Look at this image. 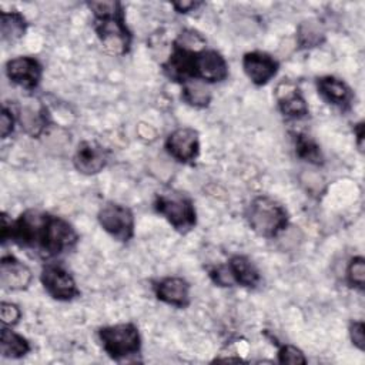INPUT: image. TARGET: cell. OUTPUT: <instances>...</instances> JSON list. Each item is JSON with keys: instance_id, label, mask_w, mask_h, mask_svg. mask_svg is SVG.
Returning <instances> with one entry per match:
<instances>
[{"instance_id": "obj_11", "label": "cell", "mask_w": 365, "mask_h": 365, "mask_svg": "<svg viewBox=\"0 0 365 365\" xmlns=\"http://www.w3.org/2000/svg\"><path fill=\"white\" fill-rule=\"evenodd\" d=\"M242 68L252 84L265 86L277 76L279 64L271 54L254 50L242 56Z\"/></svg>"}, {"instance_id": "obj_18", "label": "cell", "mask_w": 365, "mask_h": 365, "mask_svg": "<svg viewBox=\"0 0 365 365\" xmlns=\"http://www.w3.org/2000/svg\"><path fill=\"white\" fill-rule=\"evenodd\" d=\"M17 121L30 137H38L48 124V114L44 106H23L17 113Z\"/></svg>"}, {"instance_id": "obj_1", "label": "cell", "mask_w": 365, "mask_h": 365, "mask_svg": "<svg viewBox=\"0 0 365 365\" xmlns=\"http://www.w3.org/2000/svg\"><path fill=\"white\" fill-rule=\"evenodd\" d=\"M7 241L43 258H54L73 250L78 241V234L63 217L30 208L16 220L3 212L1 242L6 244Z\"/></svg>"}, {"instance_id": "obj_29", "label": "cell", "mask_w": 365, "mask_h": 365, "mask_svg": "<svg viewBox=\"0 0 365 365\" xmlns=\"http://www.w3.org/2000/svg\"><path fill=\"white\" fill-rule=\"evenodd\" d=\"M349 338L352 344L359 349H365V327L362 321H354L349 325Z\"/></svg>"}, {"instance_id": "obj_30", "label": "cell", "mask_w": 365, "mask_h": 365, "mask_svg": "<svg viewBox=\"0 0 365 365\" xmlns=\"http://www.w3.org/2000/svg\"><path fill=\"white\" fill-rule=\"evenodd\" d=\"M201 3L198 1H178V3H173V7L178 11V13H188L192 9L198 7Z\"/></svg>"}, {"instance_id": "obj_8", "label": "cell", "mask_w": 365, "mask_h": 365, "mask_svg": "<svg viewBox=\"0 0 365 365\" xmlns=\"http://www.w3.org/2000/svg\"><path fill=\"white\" fill-rule=\"evenodd\" d=\"M167 153L177 161L191 164L200 155V134L191 127H180L171 131L165 140Z\"/></svg>"}, {"instance_id": "obj_13", "label": "cell", "mask_w": 365, "mask_h": 365, "mask_svg": "<svg viewBox=\"0 0 365 365\" xmlns=\"http://www.w3.org/2000/svg\"><path fill=\"white\" fill-rule=\"evenodd\" d=\"M317 90L319 97L336 107L341 111H348L352 107V103L355 100L354 91L351 87L341 78L335 76H322L317 78Z\"/></svg>"}, {"instance_id": "obj_21", "label": "cell", "mask_w": 365, "mask_h": 365, "mask_svg": "<svg viewBox=\"0 0 365 365\" xmlns=\"http://www.w3.org/2000/svg\"><path fill=\"white\" fill-rule=\"evenodd\" d=\"M181 98L191 107L205 108L210 106L212 94L207 83L201 80H190L181 84Z\"/></svg>"}, {"instance_id": "obj_26", "label": "cell", "mask_w": 365, "mask_h": 365, "mask_svg": "<svg viewBox=\"0 0 365 365\" xmlns=\"http://www.w3.org/2000/svg\"><path fill=\"white\" fill-rule=\"evenodd\" d=\"M0 318L4 327H13L20 321L21 311L16 304L3 301L0 305Z\"/></svg>"}, {"instance_id": "obj_24", "label": "cell", "mask_w": 365, "mask_h": 365, "mask_svg": "<svg viewBox=\"0 0 365 365\" xmlns=\"http://www.w3.org/2000/svg\"><path fill=\"white\" fill-rule=\"evenodd\" d=\"M346 282L349 287L364 291L365 288V259L361 255H356L349 259L346 267Z\"/></svg>"}, {"instance_id": "obj_9", "label": "cell", "mask_w": 365, "mask_h": 365, "mask_svg": "<svg viewBox=\"0 0 365 365\" xmlns=\"http://www.w3.org/2000/svg\"><path fill=\"white\" fill-rule=\"evenodd\" d=\"M194 80L207 84L221 83L228 77V63L224 56L212 48H202L194 57Z\"/></svg>"}, {"instance_id": "obj_3", "label": "cell", "mask_w": 365, "mask_h": 365, "mask_svg": "<svg viewBox=\"0 0 365 365\" xmlns=\"http://www.w3.org/2000/svg\"><path fill=\"white\" fill-rule=\"evenodd\" d=\"M250 228L262 238H275L288 227L287 208L269 195L254 197L245 210Z\"/></svg>"}, {"instance_id": "obj_22", "label": "cell", "mask_w": 365, "mask_h": 365, "mask_svg": "<svg viewBox=\"0 0 365 365\" xmlns=\"http://www.w3.org/2000/svg\"><path fill=\"white\" fill-rule=\"evenodd\" d=\"M294 145H295V153L301 160L315 165L322 164L324 157H322L321 148L311 135L304 133L294 134Z\"/></svg>"}, {"instance_id": "obj_20", "label": "cell", "mask_w": 365, "mask_h": 365, "mask_svg": "<svg viewBox=\"0 0 365 365\" xmlns=\"http://www.w3.org/2000/svg\"><path fill=\"white\" fill-rule=\"evenodd\" d=\"M27 31V20L16 10L0 13V34L3 41L14 43Z\"/></svg>"}, {"instance_id": "obj_27", "label": "cell", "mask_w": 365, "mask_h": 365, "mask_svg": "<svg viewBox=\"0 0 365 365\" xmlns=\"http://www.w3.org/2000/svg\"><path fill=\"white\" fill-rule=\"evenodd\" d=\"M207 271H208V275H210V278L212 279L214 284H217L220 287H232V285H235L227 265L208 267Z\"/></svg>"}, {"instance_id": "obj_12", "label": "cell", "mask_w": 365, "mask_h": 365, "mask_svg": "<svg viewBox=\"0 0 365 365\" xmlns=\"http://www.w3.org/2000/svg\"><path fill=\"white\" fill-rule=\"evenodd\" d=\"M107 161L108 154L106 148L93 140H84L78 143L73 155L74 168L84 175L98 174L107 165Z\"/></svg>"}, {"instance_id": "obj_14", "label": "cell", "mask_w": 365, "mask_h": 365, "mask_svg": "<svg viewBox=\"0 0 365 365\" xmlns=\"http://www.w3.org/2000/svg\"><path fill=\"white\" fill-rule=\"evenodd\" d=\"M154 294L158 301L177 308H185L190 305L191 287L182 277H164L154 282Z\"/></svg>"}, {"instance_id": "obj_31", "label": "cell", "mask_w": 365, "mask_h": 365, "mask_svg": "<svg viewBox=\"0 0 365 365\" xmlns=\"http://www.w3.org/2000/svg\"><path fill=\"white\" fill-rule=\"evenodd\" d=\"M354 134L356 137V145L359 151H362L364 150V123L362 121L354 127Z\"/></svg>"}, {"instance_id": "obj_23", "label": "cell", "mask_w": 365, "mask_h": 365, "mask_svg": "<svg viewBox=\"0 0 365 365\" xmlns=\"http://www.w3.org/2000/svg\"><path fill=\"white\" fill-rule=\"evenodd\" d=\"M298 44L301 48L317 47L324 40V31L317 21H304L298 27Z\"/></svg>"}, {"instance_id": "obj_19", "label": "cell", "mask_w": 365, "mask_h": 365, "mask_svg": "<svg viewBox=\"0 0 365 365\" xmlns=\"http://www.w3.org/2000/svg\"><path fill=\"white\" fill-rule=\"evenodd\" d=\"M30 342L11 328L3 327L0 334V354L4 358L19 359L30 352Z\"/></svg>"}, {"instance_id": "obj_7", "label": "cell", "mask_w": 365, "mask_h": 365, "mask_svg": "<svg viewBox=\"0 0 365 365\" xmlns=\"http://www.w3.org/2000/svg\"><path fill=\"white\" fill-rule=\"evenodd\" d=\"M46 292L57 301H71L80 297V289L71 272L60 262H46L40 272Z\"/></svg>"}, {"instance_id": "obj_10", "label": "cell", "mask_w": 365, "mask_h": 365, "mask_svg": "<svg viewBox=\"0 0 365 365\" xmlns=\"http://www.w3.org/2000/svg\"><path fill=\"white\" fill-rule=\"evenodd\" d=\"M6 76L13 84L24 90H34L41 81L43 66L33 56H19L6 63Z\"/></svg>"}, {"instance_id": "obj_17", "label": "cell", "mask_w": 365, "mask_h": 365, "mask_svg": "<svg viewBox=\"0 0 365 365\" xmlns=\"http://www.w3.org/2000/svg\"><path fill=\"white\" fill-rule=\"evenodd\" d=\"M228 271L234 279V284L245 287V288H255L259 281L261 275L258 268L254 262L245 255H232L227 262Z\"/></svg>"}, {"instance_id": "obj_5", "label": "cell", "mask_w": 365, "mask_h": 365, "mask_svg": "<svg viewBox=\"0 0 365 365\" xmlns=\"http://www.w3.org/2000/svg\"><path fill=\"white\" fill-rule=\"evenodd\" d=\"M155 211L178 232L187 234L197 224V212L192 200L180 191L158 194L154 201Z\"/></svg>"}, {"instance_id": "obj_15", "label": "cell", "mask_w": 365, "mask_h": 365, "mask_svg": "<svg viewBox=\"0 0 365 365\" xmlns=\"http://www.w3.org/2000/svg\"><path fill=\"white\" fill-rule=\"evenodd\" d=\"M33 279L31 269L11 254H4L0 262V282L4 289L21 291Z\"/></svg>"}, {"instance_id": "obj_28", "label": "cell", "mask_w": 365, "mask_h": 365, "mask_svg": "<svg viewBox=\"0 0 365 365\" xmlns=\"http://www.w3.org/2000/svg\"><path fill=\"white\" fill-rule=\"evenodd\" d=\"M16 123H17V114L4 104L3 108H1V114H0V134H1V138H7L14 131Z\"/></svg>"}, {"instance_id": "obj_2", "label": "cell", "mask_w": 365, "mask_h": 365, "mask_svg": "<svg viewBox=\"0 0 365 365\" xmlns=\"http://www.w3.org/2000/svg\"><path fill=\"white\" fill-rule=\"evenodd\" d=\"M93 29L110 56H125L131 48L133 34L125 24V11L120 1H90Z\"/></svg>"}, {"instance_id": "obj_6", "label": "cell", "mask_w": 365, "mask_h": 365, "mask_svg": "<svg viewBox=\"0 0 365 365\" xmlns=\"http://www.w3.org/2000/svg\"><path fill=\"white\" fill-rule=\"evenodd\" d=\"M101 228L120 242H127L134 237L135 220L133 211L115 201H107L97 214Z\"/></svg>"}, {"instance_id": "obj_4", "label": "cell", "mask_w": 365, "mask_h": 365, "mask_svg": "<svg viewBox=\"0 0 365 365\" xmlns=\"http://www.w3.org/2000/svg\"><path fill=\"white\" fill-rule=\"evenodd\" d=\"M98 339L106 354L114 361H124L141 351V336L133 322L101 327Z\"/></svg>"}, {"instance_id": "obj_25", "label": "cell", "mask_w": 365, "mask_h": 365, "mask_svg": "<svg viewBox=\"0 0 365 365\" xmlns=\"http://www.w3.org/2000/svg\"><path fill=\"white\" fill-rule=\"evenodd\" d=\"M278 362L297 365V364H305L307 358L299 348L289 344H284L278 349Z\"/></svg>"}, {"instance_id": "obj_16", "label": "cell", "mask_w": 365, "mask_h": 365, "mask_svg": "<svg viewBox=\"0 0 365 365\" xmlns=\"http://www.w3.org/2000/svg\"><path fill=\"white\" fill-rule=\"evenodd\" d=\"M277 101L281 114L287 118H302L309 113L301 91L291 83L284 81L277 87Z\"/></svg>"}]
</instances>
